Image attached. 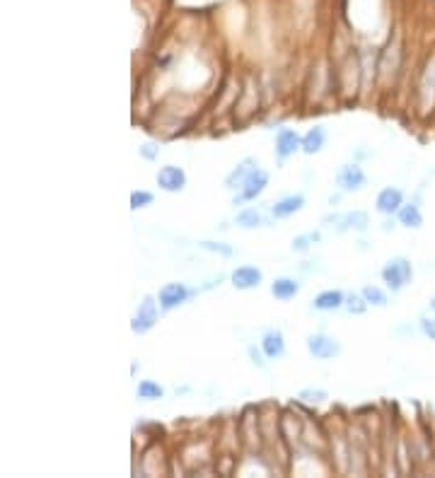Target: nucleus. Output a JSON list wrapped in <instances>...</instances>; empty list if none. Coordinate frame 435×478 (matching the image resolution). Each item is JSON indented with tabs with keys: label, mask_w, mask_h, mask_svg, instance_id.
Listing matches in <instances>:
<instances>
[{
	"label": "nucleus",
	"mask_w": 435,
	"mask_h": 478,
	"mask_svg": "<svg viewBox=\"0 0 435 478\" xmlns=\"http://www.w3.org/2000/svg\"><path fill=\"white\" fill-rule=\"evenodd\" d=\"M401 208V191L399 188H382L377 196V210L384 215H392Z\"/></svg>",
	"instance_id": "nucleus-10"
},
{
	"label": "nucleus",
	"mask_w": 435,
	"mask_h": 478,
	"mask_svg": "<svg viewBox=\"0 0 435 478\" xmlns=\"http://www.w3.org/2000/svg\"><path fill=\"white\" fill-rule=\"evenodd\" d=\"M259 223H261V215H259V210H256V208H245L240 215H237V225H240V227H245V229L256 227Z\"/></svg>",
	"instance_id": "nucleus-19"
},
{
	"label": "nucleus",
	"mask_w": 435,
	"mask_h": 478,
	"mask_svg": "<svg viewBox=\"0 0 435 478\" xmlns=\"http://www.w3.org/2000/svg\"><path fill=\"white\" fill-rule=\"evenodd\" d=\"M314 237H317V234H310V237H297L295 239V242H293V249H297V251H308V242H310V239H314Z\"/></svg>",
	"instance_id": "nucleus-27"
},
{
	"label": "nucleus",
	"mask_w": 435,
	"mask_h": 478,
	"mask_svg": "<svg viewBox=\"0 0 435 478\" xmlns=\"http://www.w3.org/2000/svg\"><path fill=\"white\" fill-rule=\"evenodd\" d=\"M302 205H305V199H302V196H288V199L278 201V203L273 205L271 213L276 215V218H288V215L302 210Z\"/></svg>",
	"instance_id": "nucleus-12"
},
{
	"label": "nucleus",
	"mask_w": 435,
	"mask_h": 478,
	"mask_svg": "<svg viewBox=\"0 0 435 478\" xmlns=\"http://www.w3.org/2000/svg\"><path fill=\"white\" fill-rule=\"evenodd\" d=\"M368 225H370V218H368V213H363V210L348 213L346 218H343V227H353V229H360V232H363Z\"/></svg>",
	"instance_id": "nucleus-18"
},
{
	"label": "nucleus",
	"mask_w": 435,
	"mask_h": 478,
	"mask_svg": "<svg viewBox=\"0 0 435 478\" xmlns=\"http://www.w3.org/2000/svg\"><path fill=\"white\" fill-rule=\"evenodd\" d=\"M158 184L160 188H164V191H182L186 184V174L182 167H174V164H167V167H162L158 172Z\"/></svg>",
	"instance_id": "nucleus-6"
},
{
	"label": "nucleus",
	"mask_w": 435,
	"mask_h": 478,
	"mask_svg": "<svg viewBox=\"0 0 435 478\" xmlns=\"http://www.w3.org/2000/svg\"><path fill=\"white\" fill-rule=\"evenodd\" d=\"M203 249H208V251H218V254H223V256H230L232 254V247H225V244H215V242H203Z\"/></svg>",
	"instance_id": "nucleus-26"
},
{
	"label": "nucleus",
	"mask_w": 435,
	"mask_h": 478,
	"mask_svg": "<svg viewBox=\"0 0 435 478\" xmlns=\"http://www.w3.org/2000/svg\"><path fill=\"white\" fill-rule=\"evenodd\" d=\"M308 351L312 353L317 360H332V357H336L338 353H341V346H338V341L324 336V334H312V336L308 338Z\"/></svg>",
	"instance_id": "nucleus-2"
},
{
	"label": "nucleus",
	"mask_w": 435,
	"mask_h": 478,
	"mask_svg": "<svg viewBox=\"0 0 435 478\" xmlns=\"http://www.w3.org/2000/svg\"><path fill=\"white\" fill-rule=\"evenodd\" d=\"M336 181L343 191H358V188L365 186V172L358 164H343L336 174Z\"/></svg>",
	"instance_id": "nucleus-4"
},
{
	"label": "nucleus",
	"mask_w": 435,
	"mask_h": 478,
	"mask_svg": "<svg viewBox=\"0 0 435 478\" xmlns=\"http://www.w3.org/2000/svg\"><path fill=\"white\" fill-rule=\"evenodd\" d=\"M251 164H254V162H251V160H245V162H242L240 167H237L235 172H232L230 177H227V186H230V188H235V181H237V184H242V181H245V179H247V174H249L251 169H254V167H251Z\"/></svg>",
	"instance_id": "nucleus-20"
},
{
	"label": "nucleus",
	"mask_w": 435,
	"mask_h": 478,
	"mask_svg": "<svg viewBox=\"0 0 435 478\" xmlns=\"http://www.w3.org/2000/svg\"><path fill=\"white\" fill-rule=\"evenodd\" d=\"M153 203V194H148V191H134L131 194V208L138 210V208H145V205Z\"/></svg>",
	"instance_id": "nucleus-23"
},
{
	"label": "nucleus",
	"mask_w": 435,
	"mask_h": 478,
	"mask_svg": "<svg viewBox=\"0 0 435 478\" xmlns=\"http://www.w3.org/2000/svg\"><path fill=\"white\" fill-rule=\"evenodd\" d=\"M421 331H423L430 341H435V316L433 319H430V316H423V319H421Z\"/></svg>",
	"instance_id": "nucleus-25"
},
{
	"label": "nucleus",
	"mask_w": 435,
	"mask_h": 478,
	"mask_svg": "<svg viewBox=\"0 0 435 478\" xmlns=\"http://www.w3.org/2000/svg\"><path fill=\"white\" fill-rule=\"evenodd\" d=\"M249 355H251V360H254L256 365H259V367H264V360H261V357H259V353H256L254 348H249Z\"/></svg>",
	"instance_id": "nucleus-29"
},
{
	"label": "nucleus",
	"mask_w": 435,
	"mask_h": 478,
	"mask_svg": "<svg viewBox=\"0 0 435 478\" xmlns=\"http://www.w3.org/2000/svg\"><path fill=\"white\" fill-rule=\"evenodd\" d=\"M363 297L368 300V305H377V307H384L387 305V295H384L380 288H375V285H368L363 290Z\"/></svg>",
	"instance_id": "nucleus-21"
},
{
	"label": "nucleus",
	"mask_w": 435,
	"mask_h": 478,
	"mask_svg": "<svg viewBox=\"0 0 435 478\" xmlns=\"http://www.w3.org/2000/svg\"><path fill=\"white\" fill-rule=\"evenodd\" d=\"M411 273H414V271H411V264L406 259H392L382 268V278L392 292H399L411 280Z\"/></svg>",
	"instance_id": "nucleus-1"
},
{
	"label": "nucleus",
	"mask_w": 435,
	"mask_h": 478,
	"mask_svg": "<svg viewBox=\"0 0 435 478\" xmlns=\"http://www.w3.org/2000/svg\"><path fill=\"white\" fill-rule=\"evenodd\" d=\"M261 283V271L254 266H240V268L232 271V285L237 290H251Z\"/></svg>",
	"instance_id": "nucleus-8"
},
{
	"label": "nucleus",
	"mask_w": 435,
	"mask_h": 478,
	"mask_svg": "<svg viewBox=\"0 0 435 478\" xmlns=\"http://www.w3.org/2000/svg\"><path fill=\"white\" fill-rule=\"evenodd\" d=\"M261 351L266 353L269 357H281L286 353V341H283V334L281 331H269L264 334V341H261Z\"/></svg>",
	"instance_id": "nucleus-11"
},
{
	"label": "nucleus",
	"mask_w": 435,
	"mask_h": 478,
	"mask_svg": "<svg viewBox=\"0 0 435 478\" xmlns=\"http://www.w3.org/2000/svg\"><path fill=\"white\" fill-rule=\"evenodd\" d=\"M300 399L308 403H322L329 399V394L324 389H305V392H300Z\"/></svg>",
	"instance_id": "nucleus-22"
},
{
	"label": "nucleus",
	"mask_w": 435,
	"mask_h": 478,
	"mask_svg": "<svg viewBox=\"0 0 435 478\" xmlns=\"http://www.w3.org/2000/svg\"><path fill=\"white\" fill-rule=\"evenodd\" d=\"M343 305V295L338 290H324L314 297V307L322 312H332V310H338Z\"/></svg>",
	"instance_id": "nucleus-14"
},
{
	"label": "nucleus",
	"mask_w": 435,
	"mask_h": 478,
	"mask_svg": "<svg viewBox=\"0 0 435 478\" xmlns=\"http://www.w3.org/2000/svg\"><path fill=\"white\" fill-rule=\"evenodd\" d=\"M324 138H327V133H324L322 126L312 128V131H310L308 136L302 138V150H305L308 155L319 153V150H322V145H324Z\"/></svg>",
	"instance_id": "nucleus-15"
},
{
	"label": "nucleus",
	"mask_w": 435,
	"mask_h": 478,
	"mask_svg": "<svg viewBox=\"0 0 435 478\" xmlns=\"http://www.w3.org/2000/svg\"><path fill=\"white\" fill-rule=\"evenodd\" d=\"M297 290H300V285L293 278H278V280H273V285H271L273 297H278V300H290V297L297 295Z\"/></svg>",
	"instance_id": "nucleus-13"
},
{
	"label": "nucleus",
	"mask_w": 435,
	"mask_h": 478,
	"mask_svg": "<svg viewBox=\"0 0 435 478\" xmlns=\"http://www.w3.org/2000/svg\"><path fill=\"white\" fill-rule=\"evenodd\" d=\"M348 312H351V314H360V312H365V305H368V300H365V297H356V295H351L348 297Z\"/></svg>",
	"instance_id": "nucleus-24"
},
{
	"label": "nucleus",
	"mask_w": 435,
	"mask_h": 478,
	"mask_svg": "<svg viewBox=\"0 0 435 478\" xmlns=\"http://www.w3.org/2000/svg\"><path fill=\"white\" fill-rule=\"evenodd\" d=\"M186 297H189V290L184 283H167L160 290V305H162V310H174L182 302H186Z\"/></svg>",
	"instance_id": "nucleus-7"
},
{
	"label": "nucleus",
	"mask_w": 435,
	"mask_h": 478,
	"mask_svg": "<svg viewBox=\"0 0 435 478\" xmlns=\"http://www.w3.org/2000/svg\"><path fill=\"white\" fill-rule=\"evenodd\" d=\"M430 307H433V312H435V297H433V300H430Z\"/></svg>",
	"instance_id": "nucleus-30"
},
{
	"label": "nucleus",
	"mask_w": 435,
	"mask_h": 478,
	"mask_svg": "<svg viewBox=\"0 0 435 478\" xmlns=\"http://www.w3.org/2000/svg\"><path fill=\"white\" fill-rule=\"evenodd\" d=\"M269 184V174L264 172V169H251L249 174H247V179L242 181V196L240 201H251L256 199V196L266 188Z\"/></svg>",
	"instance_id": "nucleus-5"
},
{
	"label": "nucleus",
	"mask_w": 435,
	"mask_h": 478,
	"mask_svg": "<svg viewBox=\"0 0 435 478\" xmlns=\"http://www.w3.org/2000/svg\"><path fill=\"white\" fill-rule=\"evenodd\" d=\"M155 321H158V305H155L153 297H145V300L140 302L138 312H136L134 324H131V329H134L136 334H145V331L153 329Z\"/></svg>",
	"instance_id": "nucleus-3"
},
{
	"label": "nucleus",
	"mask_w": 435,
	"mask_h": 478,
	"mask_svg": "<svg viewBox=\"0 0 435 478\" xmlns=\"http://www.w3.org/2000/svg\"><path fill=\"white\" fill-rule=\"evenodd\" d=\"M164 389L160 387V384H155V381L150 379H143L138 384V397L140 399H148V401H153V399H162Z\"/></svg>",
	"instance_id": "nucleus-17"
},
{
	"label": "nucleus",
	"mask_w": 435,
	"mask_h": 478,
	"mask_svg": "<svg viewBox=\"0 0 435 478\" xmlns=\"http://www.w3.org/2000/svg\"><path fill=\"white\" fill-rule=\"evenodd\" d=\"M140 155H143L145 160H155L158 158V148H155L153 142H145L143 148H140Z\"/></svg>",
	"instance_id": "nucleus-28"
},
{
	"label": "nucleus",
	"mask_w": 435,
	"mask_h": 478,
	"mask_svg": "<svg viewBox=\"0 0 435 478\" xmlns=\"http://www.w3.org/2000/svg\"><path fill=\"white\" fill-rule=\"evenodd\" d=\"M300 145H302V140L297 138V133L290 131V128H283V131L278 133V138H276V155L281 160H286L288 155L295 153Z\"/></svg>",
	"instance_id": "nucleus-9"
},
{
	"label": "nucleus",
	"mask_w": 435,
	"mask_h": 478,
	"mask_svg": "<svg viewBox=\"0 0 435 478\" xmlns=\"http://www.w3.org/2000/svg\"><path fill=\"white\" fill-rule=\"evenodd\" d=\"M399 223L404 225V227H421L423 225V215H421L419 205H401L399 208Z\"/></svg>",
	"instance_id": "nucleus-16"
}]
</instances>
